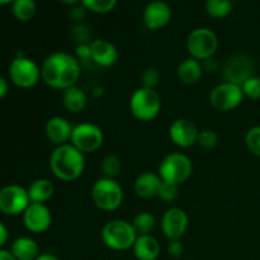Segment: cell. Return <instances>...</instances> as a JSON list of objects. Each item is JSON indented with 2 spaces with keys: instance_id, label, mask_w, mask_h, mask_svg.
<instances>
[{
  "instance_id": "obj_1",
  "label": "cell",
  "mask_w": 260,
  "mask_h": 260,
  "mask_svg": "<svg viewBox=\"0 0 260 260\" xmlns=\"http://www.w3.org/2000/svg\"><path fill=\"white\" fill-rule=\"evenodd\" d=\"M80 75V61L65 51L51 53L41 65V80L52 89L65 90L78 85Z\"/></svg>"
},
{
  "instance_id": "obj_2",
  "label": "cell",
  "mask_w": 260,
  "mask_h": 260,
  "mask_svg": "<svg viewBox=\"0 0 260 260\" xmlns=\"http://www.w3.org/2000/svg\"><path fill=\"white\" fill-rule=\"evenodd\" d=\"M50 169L58 180L74 182L84 173L85 155L70 142L56 146L50 155Z\"/></svg>"
},
{
  "instance_id": "obj_3",
  "label": "cell",
  "mask_w": 260,
  "mask_h": 260,
  "mask_svg": "<svg viewBox=\"0 0 260 260\" xmlns=\"http://www.w3.org/2000/svg\"><path fill=\"white\" fill-rule=\"evenodd\" d=\"M137 236L139 235L135 231L132 223L121 218L108 221L101 233L104 245L114 251H126L132 249Z\"/></svg>"
},
{
  "instance_id": "obj_4",
  "label": "cell",
  "mask_w": 260,
  "mask_h": 260,
  "mask_svg": "<svg viewBox=\"0 0 260 260\" xmlns=\"http://www.w3.org/2000/svg\"><path fill=\"white\" fill-rule=\"evenodd\" d=\"M123 188L116 179L99 178L91 187V200L94 205L104 212L118 210L123 202Z\"/></svg>"
},
{
  "instance_id": "obj_5",
  "label": "cell",
  "mask_w": 260,
  "mask_h": 260,
  "mask_svg": "<svg viewBox=\"0 0 260 260\" xmlns=\"http://www.w3.org/2000/svg\"><path fill=\"white\" fill-rule=\"evenodd\" d=\"M161 98L155 89L140 86L129 98V111L141 122L154 121L161 111Z\"/></svg>"
},
{
  "instance_id": "obj_6",
  "label": "cell",
  "mask_w": 260,
  "mask_h": 260,
  "mask_svg": "<svg viewBox=\"0 0 260 260\" xmlns=\"http://www.w3.org/2000/svg\"><path fill=\"white\" fill-rule=\"evenodd\" d=\"M193 173V162L189 156L183 152H170L159 165L160 178L162 182L180 185L187 182Z\"/></svg>"
},
{
  "instance_id": "obj_7",
  "label": "cell",
  "mask_w": 260,
  "mask_h": 260,
  "mask_svg": "<svg viewBox=\"0 0 260 260\" xmlns=\"http://www.w3.org/2000/svg\"><path fill=\"white\" fill-rule=\"evenodd\" d=\"M218 48V38L212 29L206 27L196 28L188 35L187 50L190 57L203 61L215 56Z\"/></svg>"
},
{
  "instance_id": "obj_8",
  "label": "cell",
  "mask_w": 260,
  "mask_h": 260,
  "mask_svg": "<svg viewBox=\"0 0 260 260\" xmlns=\"http://www.w3.org/2000/svg\"><path fill=\"white\" fill-rule=\"evenodd\" d=\"M9 79L20 89H30L41 80V66L32 58L19 55L9 63Z\"/></svg>"
},
{
  "instance_id": "obj_9",
  "label": "cell",
  "mask_w": 260,
  "mask_h": 260,
  "mask_svg": "<svg viewBox=\"0 0 260 260\" xmlns=\"http://www.w3.org/2000/svg\"><path fill=\"white\" fill-rule=\"evenodd\" d=\"M104 142L103 129L95 123L83 122L74 126L71 134L70 144L75 146L79 151L85 154L95 152L102 147Z\"/></svg>"
},
{
  "instance_id": "obj_10",
  "label": "cell",
  "mask_w": 260,
  "mask_h": 260,
  "mask_svg": "<svg viewBox=\"0 0 260 260\" xmlns=\"http://www.w3.org/2000/svg\"><path fill=\"white\" fill-rule=\"evenodd\" d=\"M244 99L245 96L241 86L228 81L218 84L210 93L211 106L220 112L234 111L243 103Z\"/></svg>"
},
{
  "instance_id": "obj_11",
  "label": "cell",
  "mask_w": 260,
  "mask_h": 260,
  "mask_svg": "<svg viewBox=\"0 0 260 260\" xmlns=\"http://www.w3.org/2000/svg\"><path fill=\"white\" fill-rule=\"evenodd\" d=\"M29 205L28 190L22 185L9 184L0 189V212L4 215H23Z\"/></svg>"
},
{
  "instance_id": "obj_12",
  "label": "cell",
  "mask_w": 260,
  "mask_h": 260,
  "mask_svg": "<svg viewBox=\"0 0 260 260\" xmlns=\"http://www.w3.org/2000/svg\"><path fill=\"white\" fill-rule=\"evenodd\" d=\"M222 75L228 83L243 85L249 78L254 75V61L245 53H236L231 56L223 65Z\"/></svg>"
},
{
  "instance_id": "obj_13",
  "label": "cell",
  "mask_w": 260,
  "mask_h": 260,
  "mask_svg": "<svg viewBox=\"0 0 260 260\" xmlns=\"http://www.w3.org/2000/svg\"><path fill=\"white\" fill-rule=\"evenodd\" d=\"M188 215L179 207H170L162 215L160 228L168 240H180L187 233Z\"/></svg>"
},
{
  "instance_id": "obj_14",
  "label": "cell",
  "mask_w": 260,
  "mask_h": 260,
  "mask_svg": "<svg viewBox=\"0 0 260 260\" xmlns=\"http://www.w3.org/2000/svg\"><path fill=\"white\" fill-rule=\"evenodd\" d=\"M200 129L193 121L188 118H178L170 124V141L180 149H189L197 145Z\"/></svg>"
},
{
  "instance_id": "obj_15",
  "label": "cell",
  "mask_w": 260,
  "mask_h": 260,
  "mask_svg": "<svg viewBox=\"0 0 260 260\" xmlns=\"http://www.w3.org/2000/svg\"><path fill=\"white\" fill-rule=\"evenodd\" d=\"M22 216L25 229L33 234L46 233L52 223V213L43 203H30Z\"/></svg>"
},
{
  "instance_id": "obj_16",
  "label": "cell",
  "mask_w": 260,
  "mask_h": 260,
  "mask_svg": "<svg viewBox=\"0 0 260 260\" xmlns=\"http://www.w3.org/2000/svg\"><path fill=\"white\" fill-rule=\"evenodd\" d=\"M142 19L149 30H160L172 20V9L169 4L162 0H152L145 8Z\"/></svg>"
},
{
  "instance_id": "obj_17",
  "label": "cell",
  "mask_w": 260,
  "mask_h": 260,
  "mask_svg": "<svg viewBox=\"0 0 260 260\" xmlns=\"http://www.w3.org/2000/svg\"><path fill=\"white\" fill-rule=\"evenodd\" d=\"M74 126L61 116H53L47 119L45 124V135L51 144L55 146L65 145L70 142Z\"/></svg>"
},
{
  "instance_id": "obj_18",
  "label": "cell",
  "mask_w": 260,
  "mask_h": 260,
  "mask_svg": "<svg viewBox=\"0 0 260 260\" xmlns=\"http://www.w3.org/2000/svg\"><path fill=\"white\" fill-rule=\"evenodd\" d=\"M91 61L101 68H111L118 61L119 53L116 46L107 40H94L90 43Z\"/></svg>"
},
{
  "instance_id": "obj_19",
  "label": "cell",
  "mask_w": 260,
  "mask_h": 260,
  "mask_svg": "<svg viewBox=\"0 0 260 260\" xmlns=\"http://www.w3.org/2000/svg\"><path fill=\"white\" fill-rule=\"evenodd\" d=\"M162 184V179L159 174L152 172H144L139 174L135 179L134 190L137 197L142 200H151L159 196L160 187Z\"/></svg>"
},
{
  "instance_id": "obj_20",
  "label": "cell",
  "mask_w": 260,
  "mask_h": 260,
  "mask_svg": "<svg viewBox=\"0 0 260 260\" xmlns=\"http://www.w3.org/2000/svg\"><path fill=\"white\" fill-rule=\"evenodd\" d=\"M132 251L137 260H156L161 251V246L159 240L151 234L139 235L132 246Z\"/></svg>"
},
{
  "instance_id": "obj_21",
  "label": "cell",
  "mask_w": 260,
  "mask_h": 260,
  "mask_svg": "<svg viewBox=\"0 0 260 260\" xmlns=\"http://www.w3.org/2000/svg\"><path fill=\"white\" fill-rule=\"evenodd\" d=\"M10 253L17 260H36L40 256V245L29 236H20L13 241Z\"/></svg>"
},
{
  "instance_id": "obj_22",
  "label": "cell",
  "mask_w": 260,
  "mask_h": 260,
  "mask_svg": "<svg viewBox=\"0 0 260 260\" xmlns=\"http://www.w3.org/2000/svg\"><path fill=\"white\" fill-rule=\"evenodd\" d=\"M203 75V69L201 61L193 57H188L183 60L177 68V76L180 83L185 85H193L201 80Z\"/></svg>"
},
{
  "instance_id": "obj_23",
  "label": "cell",
  "mask_w": 260,
  "mask_h": 260,
  "mask_svg": "<svg viewBox=\"0 0 260 260\" xmlns=\"http://www.w3.org/2000/svg\"><path fill=\"white\" fill-rule=\"evenodd\" d=\"M62 104L70 113H80L86 108L88 95L79 85L70 86L62 90Z\"/></svg>"
},
{
  "instance_id": "obj_24",
  "label": "cell",
  "mask_w": 260,
  "mask_h": 260,
  "mask_svg": "<svg viewBox=\"0 0 260 260\" xmlns=\"http://www.w3.org/2000/svg\"><path fill=\"white\" fill-rule=\"evenodd\" d=\"M27 190L30 203L46 205V202H48L55 194V185L47 178H40V179L33 180Z\"/></svg>"
},
{
  "instance_id": "obj_25",
  "label": "cell",
  "mask_w": 260,
  "mask_h": 260,
  "mask_svg": "<svg viewBox=\"0 0 260 260\" xmlns=\"http://www.w3.org/2000/svg\"><path fill=\"white\" fill-rule=\"evenodd\" d=\"M37 12L35 0H14L12 3V13L20 22H28Z\"/></svg>"
},
{
  "instance_id": "obj_26",
  "label": "cell",
  "mask_w": 260,
  "mask_h": 260,
  "mask_svg": "<svg viewBox=\"0 0 260 260\" xmlns=\"http://www.w3.org/2000/svg\"><path fill=\"white\" fill-rule=\"evenodd\" d=\"M131 223L137 235H150L155 229L156 220H155V216L152 213L142 211L135 216Z\"/></svg>"
},
{
  "instance_id": "obj_27",
  "label": "cell",
  "mask_w": 260,
  "mask_h": 260,
  "mask_svg": "<svg viewBox=\"0 0 260 260\" xmlns=\"http://www.w3.org/2000/svg\"><path fill=\"white\" fill-rule=\"evenodd\" d=\"M233 0H207L206 2V12L211 18L222 19L230 15L233 12Z\"/></svg>"
},
{
  "instance_id": "obj_28",
  "label": "cell",
  "mask_w": 260,
  "mask_h": 260,
  "mask_svg": "<svg viewBox=\"0 0 260 260\" xmlns=\"http://www.w3.org/2000/svg\"><path fill=\"white\" fill-rule=\"evenodd\" d=\"M99 168H101L102 177L116 179V177L121 173L122 169L121 159L116 155H107L102 159Z\"/></svg>"
},
{
  "instance_id": "obj_29",
  "label": "cell",
  "mask_w": 260,
  "mask_h": 260,
  "mask_svg": "<svg viewBox=\"0 0 260 260\" xmlns=\"http://www.w3.org/2000/svg\"><path fill=\"white\" fill-rule=\"evenodd\" d=\"M118 0H81V4L88 9V12L95 14H106L112 12Z\"/></svg>"
},
{
  "instance_id": "obj_30",
  "label": "cell",
  "mask_w": 260,
  "mask_h": 260,
  "mask_svg": "<svg viewBox=\"0 0 260 260\" xmlns=\"http://www.w3.org/2000/svg\"><path fill=\"white\" fill-rule=\"evenodd\" d=\"M218 140L220 139H218L217 132L213 131V129L206 128L200 131L197 145L205 150H212L218 145Z\"/></svg>"
},
{
  "instance_id": "obj_31",
  "label": "cell",
  "mask_w": 260,
  "mask_h": 260,
  "mask_svg": "<svg viewBox=\"0 0 260 260\" xmlns=\"http://www.w3.org/2000/svg\"><path fill=\"white\" fill-rule=\"evenodd\" d=\"M244 96L250 101H259L260 99V78L253 75L241 85Z\"/></svg>"
},
{
  "instance_id": "obj_32",
  "label": "cell",
  "mask_w": 260,
  "mask_h": 260,
  "mask_svg": "<svg viewBox=\"0 0 260 260\" xmlns=\"http://www.w3.org/2000/svg\"><path fill=\"white\" fill-rule=\"evenodd\" d=\"M245 144L249 151L260 157V126H254L246 132Z\"/></svg>"
},
{
  "instance_id": "obj_33",
  "label": "cell",
  "mask_w": 260,
  "mask_h": 260,
  "mask_svg": "<svg viewBox=\"0 0 260 260\" xmlns=\"http://www.w3.org/2000/svg\"><path fill=\"white\" fill-rule=\"evenodd\" d=\"M160 71L154 66L146 68L141 74V86L147 89H155L160 83Z\"/></svg>"
},
{
  "instance_id": "obj_34",
  "label": "cell",
  "mask_w": 260,
  "mask_h": 260,
  "mask_svg": "<svg viewBox=\"0 0 260 260\" xmlns=\"http://www.w3.org/2000/svg\"><path fill=\"white\" fill-rule=\"evenodd\" d=\"M71 37L74 38V41L78 45L91 43V32L88 25H85L84 23H78V24L73 25V28H71Z\"/></svg>"
},
{
  "instance_id": "obj_35",
  "label": "cell",
  "mask_w": 260,
  "mask_h": 260,
  "mask_svg": "<svg viewBox=\"0 0 260 260\" xmlns=\"http://www.w3.org/2000/svg\"><path fill=\"white\" fill-rule=\"evenodd\" d=\"M178 196H179V185L173 184V183L162 182L157 198H160L164 202H174L178 198Z\"/></svg>"
},
{
  "instance_id": "obj_36",
  "label": "cell",
  "mask_w": 260,
  "mask_h": 260,
  "mask_svg": "<svg viewBox=\"0 0 260 260\" xmlns=\"http://www.w3.org/2000/svg\"><path fill=\"white\" fill-rule=\"evenodd\" d=\"M86 14H88V9H86L81 3H79V4L76 5H73V7H70V10H69V18H70L75 24H78V23H83V20L85 19Z\"/></svg>"
},
{
  "instance_id": "obj_37",
  "label": "cell",
  "mask_w": 260,
  "mask_h": 260,
  "mask_svg": "<svg viewBox=\"0 0 260 260\" xmlns=\"http://www.w3.org/2000/svg\"><path fill=\"white\" fill-rule=\"evenodd\" d=\"M168 254H169L172 258H180L184 253V245L180 240H169V244H168Z\"/></svg>"
},
{
  "instance_id": "obj_38",
  "label": "cell",
  "mask_w": 260,
  "mask_h": 260,
  "mask_svg": "<svg viewBox=\"0 0 260 260\" xmlns=\"http://www.w3.org/2000/svg\"><path fill=\"white\" fill-rule=\"evenodd\" d=\"M201 63H202L203 73L215 74V73H217V70L220 69V63H218V61L216 60L215 56H213V57L206 58V60L201 61Z\"/></svg>"
},
{
  "instance_id": "obj_39",
  "label": "cell",
  "mask_w": 260,
  "mask_h": 260,
  "mask_svg": "<svg viewBox=\"0 0 260 260\" xmlns=\"http://www.w3.org/2000/svg\"><path fill=\"white\" fill-rule=\"evenodd\" d=\"M76 58L79 61H88L91 60V52H90V43L86 45H78L76 46Z\"/></svg>"
},
{
  "instance_id": "obj_40",
  "label": "cell",
  "mask_w": 260,
  "mask_h": 260,
  "mask_svg": "<svg viewBox=\"0 0 260 260\" xmlns=\"http://www.w3.org/2000/svg\"><path fill=\"white\" fill-rule=\"evenodd\" d=\"M8 239H9V231H8L7 226L0 221V249H3Z\"/></svg>"
},
{
  "instance_id": "obj_41",
  "label": "cell",
  "mask_w": 260,
  "mask_h": 260,
  "mask_svg": "<svg viewBox=\"0 0 260 260\" xmlns=\"http://www.w3.org/2000/svg\"><path fill=\"white\" fill-rule=\"evenodd\" d=\"M8 91H9V84H8L7 79L0 76V99L4 98Z\"/></svg>"
},
{
  "instance_id": "obj_42",
  "label": "cell",
  "mask_w": 260,
  "mask_h": 260,
  "mask_svg": "<svg viewBox=\"0 0 260 260\" xmlns=\"http://www.w3.org/2000/svg\"><path fill=\"white\" fill-rule=\"evenodd\" d=\"M0 260H17L13 256V254L10 253V250H4V249H0Z\"/></svg>"
},
{
  "instance_id": "obj_43",
  "label": "cell",
  "mask_w": 260,
  "mask_h": 260,
  "mask_svg": "<svg viewBox=\"0 0 260 260\" xmlns=\"http://www.w3.org/2000/svg\"><path fill=\"white\" fill-rule=\"evenodd\" d=\"M36 260H60V259L51 253H41L40 256H38Z\"/></svg>"
},
{
  "instance_id": "obj_44",
  "label": "cell",
  "mask_w": 260,
  "mask_h": 260,
  "mask_svg": "<svg viewBox=\"0 0 260 260\" xmlns=\"http://www.w3.org/2000/svg\"><path fill=\"white\" fill-rule=\"evenodd\" d=\"M60 2H62L63 4L73 7V5H76V4H79V3H81V0H60Z\"/></svg>"
},
{
  "instance_id": "obj_45",
  "label": "cell",
  "mask_w": 260,
  "mask_h": 260,
  "mask_svg": "<svg viewBox=\"0 0 260 260\" xmlns=\"http://www.w3.org/2000/svg\"><path fill=\"white\" fill-rule=\"evenodd\" d=\"M14 0H0V5H4V4H9V3H13Z\"/></svg>"
},
{
  "instance_id": "obj_46",
  "label": "cell",
  "mask_w": 260,
  "mask_h": 260,
  "mask_svg": "<svg viewBox=\"0 0 260 260\" xmlns=\"http://www.w3.org/2000/svg\"><path fill=\"white\" fill-rule=\"evenodd\" d=\"M190 260H193V259H190Z\"/></svg>"
}]
</instances>
